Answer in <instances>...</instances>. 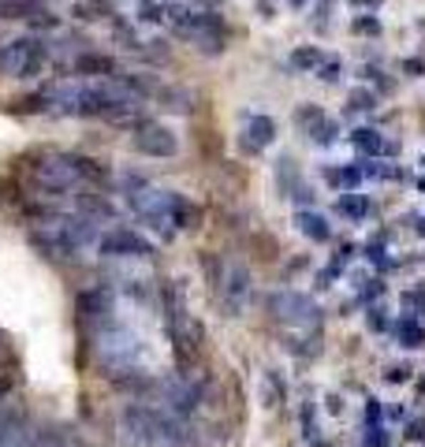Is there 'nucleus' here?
I'll return each mask as SVG.
<instances>
[{
	"mask_svg": "<svg viewBox=\"0 0 425 447\" xmlns=\"http://www.w3.org/2000/svg\"><path fill=\"white\" fill-rule=\"evenodd\" d=\"M108 309H112V294L105 287H90V291L78 294V313H83V321H101Z\"/></svg>",
	"mask_w": 425,
	"mask_h": 447,
	"instance_id": "12",
	"label": "nucleus"
},
{
	"mask_svg": "<svg viewBox=\"0 0 425 447\" xmlns=\"http://www.w3.org/2000/svg\"><path fill=\"white\" fill-rule=\"evenodd\" d=\"M130 145L138 149V153H145V157H175V149H179V142H175V135L165 127V123H150V120H142L138 127H135V138H130Z\"/></svg>",
	"mask_w": 425,
	"mask_h": 447,
	"instance_id": "10",
	"label": "nucleus"
},
{
	"mask_svg": "<svg viewBox=\"0 0 425 447\" xmlns=\"http://www.w3.org/2000/svg\"><path fill=\"white\" fill-rule=\"evenodd\" d=\"M354 34H381V19L377 15H358V19L351 23Z\"/></svg>",
	"mask_w": 425,
	"mask_h": 447,
	"instance_id": "24",
	"label": "nucleus"
},
{
	"mask_svg": "<svg viewBox=\"0 0 425 447\" xmlns=\"http://www.w3.org/2000/svg\"><path fill=\"white\" fill-rule=\"evenodd\" d=\"M347 105H351V112H369V108H377V97H373L369 90H351Z\"/></svg>",
	"mask_w": 425,
	"mask_h": 447,
	"instance_id": "23",
	"label": "nucleus"
},
{
	"mask_svg": "<svg viewBox=\"0 0 425 447\" xmlns=\"http://www.w3.org/2000/svg\"><path fill=\"white\" fill-rule=\"evenodd\" d=\"M295 224H299V231L306 239H317V242H324L332 235V227H329V220L321 217V212H309V209H302L299 217H295Z\"/></svg>",
	"mask_w": 425,
	"mask_h": 447,
	"instance_id": "16",
	"label": "nucleus"
},
{
	"mask_svg": "<svg viewBox=\"0 0 425 447\" xmlns=\"http://www.w3.org/2000/svg\"><path fill=\"white\" fill-rule=\"evenodd\" d=\"M242 135H247V138H242V142H247V149H265L276 138V123L269 120V115H250Z\"/></svg>",
	"mask_w": 425,
	"mask_h": 447,
	"instance_id": "14",
	"label": "nucleus"
},
{
	"mask_svg": "<svg viewBox=\"0 0 425 447\" xmlns=\"http://www.w3.org/2000/svg\"><path fill=\"white\" fill-rule=\"evenodd\" d=\"M351 4H362V8H377L381 0H351Z\"/></svg>",
	"mask_w": 425,
	"mask_h": 447,
	"instance_id": "29",
	"label": "nucleus"
},
{
	"mask_svg": "<svg viewBox=\"0 0 425 447\" xmlns=\"http://www.w3.org/2000/svg\"><path fill=\"white\" fill-rule=\"evenodd\" d=\"M101 254H105V257H150L153 246L145 242L138 231L116 227V231H108V235L101 239Z\"/></svg>",
	"mask_w": 425,
	"mask_h": 447,
	"instance_id": "11",
	"label": "nucleus"
},
{
	"mask_svg": "<svg viewBox=\"0 0 425 447\" xmlns=\"http://www.w3.org/2000/svg\"><path fill=\"white\" fill-rule=\"evenodd\" d=\"M30 239L45 257H75L90 242H97V224L86 212H53V217H41Z\"/></svg>",
	"mask_w": 425,
	"mask_h": 447,
	"instance_id": "2",
	"label": "nucleus"
},
{
	"mask_svg": "<svg viewBox=\"0 0 425 447\" xmlns=\"http://www.w3.org/2000/svg\"><path fill=\"white\" fill-rule=\"evenodd\" d=\"M384 324H388V321L381 317V313H377V309H373V313H369V328H377V332H381V328H384Z\"/></svg>",
	"mask_w": 425,
	"mask_h": 447,
	"instance_id": "26",
	"label": "nucleus"
},
{
	"mask_svg": "<svg viewBox=\"0 0 425 447\" xmlns=\"http://www.w3.org/2000/svg\"><path fill=\"white\" fill-rule=\"evenodd\" d=\"M306 130H309V138H314L317 145H332V142H336V123L324 120V115H321L317 123H309Z\"/></svg>",
	"mask_w": 425,
	"mask_h": 447,
	"instance_id": "21",
	"label": "nucleus"
},
{
	"mask_svg": "<svg viewBox=\"0 0 425 447\" xmlns=\"http://www.w3.org/2000/svg\"><path fill=\"white\" fill-rule=\"evenodd\" d=\"M183 4H194V0H183Z\"/></svg>",
	"mask_w": 425,
	"mask_h": 447,
	"instance_id": "31",
	"label": "nucleus"
},
{
	"mask_svg": "<svg viewBox=\"0 0 425 447\" xmlns=\"http://www.w3.org/2000/svg\"><path fill=\"white\" fill-rule=\"evenodd\" d=\"M30 447H83V440L60 433V428H41V433H30Z\"/></svg>",
	"mask_w": 425,
	"mask_h": 447,
	"instance_id": "17",
	"label": "nucleus"
},
{
	"mask_svg": "<svg viewBox=\"0 0 425 447\" xmlns=\"http://www.w3.org/2000/svg\"><path fill=\"white\" fill-rule=\"evenodd\" d=\"M165 15H168L172 30H175L183 41H190L194 48H202V53H209V56L220 53V45H224V23H220L212 11H198L194 4H183V0H168Z\"/></svg>",
	"mask_w": 425,
	"mask_h": 447,
	"instance_id": "3",
	"label": "nucleus"
},
{
	"mask_svg": "<svg viewBox=\"0 0 425 447\" xmlns=\"http://www.w3.org/2000/svg\"><path fill=\"white\" fill-rule=\"evenodd\" d=\"M321 63H324V53L317 45H302V48L291 53V68H299V71H317Z\"/></svg>",
	"mask_w": 425,
	"mask_h": 447,
	"instance_id": "18",
	"label": "nucleus"
},
{
	"mask_svg": "<svg viewBox=\"0 0 425 447\" xmlns=\"http://www.w3.org/2000/svg\"><path fill=\"white\" fill-rule=\"evenodd\" d=\"M168 332H172V346H175V358L179 366H190L198 358V346H202V324L187 313L179 291H172V313H168Z\"/></svg>",
	"mask_w": 425,
	"mask_h": 447,
	"instance_id": "6",
	"label": "nucleus"
},
{
	"mask_svg": "<svg viewBox=\"0 0 425 447\" xmlns=\"http://www.w3.org/2000/svg\"><path fill=\"white\" fill-rule=\"evenodd\" d=\"M217 284H220L224 317H242L247 298H250V269L242 261H227V269H224V276L217 279Z\"/></svg>",
	"mask_w": 425,
	"mask_h": 447,
	"instance_id": "9",
	"label": "nucleus"
},
{
	"mask_svg": "<svg viewBox=\"0 0 425 447\" xmlns=\"http://www.w3.org/2000/svg\"><path fill=\"white\" fill-rule=\"evenodd\" d=\"M45 45L38 38H15L8 45H0V75L11 78H38L45 71Z\"/></svg>",
	"mask_w": 425,
	"mask_h": 447,
	"instance_id": "5",
	"label": "nucleus"
},
{
	"mask_svg": "<svg viewBox=\"0 0 425 447\" xmlns=\"http://www.w3.org/2000/svg\"><path fill=\"white\" fill-rule=\"evenodd\" d=\"M351 142H354V149H362V153H369V157H377V153H388L384 138L377 135V130H369V127L354 130V135H351Z\"/></svg>",
	"mask_w": 425,
	"mask_h": 447,
	"instance_id": "19",
	"label": "nucleus"
},
{
	"mask_svg": "<svg viewBox=\"0 0 425 447\" xmlns=\"http://www.w3.org/2000/svg\"><path fill=\"white\" fill-rule=\"evenodd\" d=\"M120 428H123V440L135 447H187L190 443V428L179 413L153 410L145 403H130L120 413Z\"/></svg>",
	"mask_w": 425,
	"mask_h": 447,
	"instance_id": "1",
	"label": "nucleus"
},
{
	"mask_svg": "<svg viewBox=\"0 0 425 447\" xmlns=\"http://www.w3.org/2000/svg\"><path fill=\"white\" fill-rule=\"evenodd\" d=\"M421 168H425V157H421Z\"/></svg>",
	"mask_w": 425,
	"mask_h": 447,
	"instance_id": "32",
	"label": "nucleus"
},
{
	"mask_svg": "<svg viewBox=\"0 0 425 447\" xmlns=\"http://www.w3.org/2000/svg\"><path fill=\"white\" fill-rule=\"evenodd\" d=\"M269 313H272V321L291 324V328H317L321 324V309L314 306V298H306L299 291L269 294Z\"/></svg>",
	"mask_w": 425,
	"mask_h": 447,
	"instance_id": "7",
	"label": "nucleus"
},
{
	"mask_svg": "<svg viewBox=\"0 0 425 447\" xmlns=\"http://www.w3.org/2000/svg\"><path fill=\"white\" fill-rule=\"evenodd\" d=\"M418 231H421V235H425V220H421V224H418Z\"/></svg>",
	"mask_w": 425,
	"mask_h": 447,
	"instance_id": "30",
	"label": "nucleus"
},
{
	"mask_svg": "<svg viewBox=\"0 0 425 447\" xmlns=\"http://www.w3.org/2000/svg\"><path fill=\"white\" fill-rule=\"evenodd\" d=\"M142 358V336H135L130 328H105L93 339V361L105 373H130Z\"/></svg>",
	"mask_w": 425,
	"mask_h": 447,
	"instance_id": "4",
	"label": "nucleus"
},
{
	"mask_svg": "<svg viewBox=\"0 0 425 447\" xmlns=\"http://www.w3.org/2000/svg\"><path fill=\"white\" fill-rule=\"evenodd\" d=\"M34 183L48 194H68L83 183L78 172V157H45L34 164Z\"/></svg>",
	"mask_w": 425,
	"mask_h": 447,
	"instance_id": "8",
	"label": "nucleus"
},
{
	"mask_svg": "<svg viewBox=\"0 0 425 447\" xmlns=\"http://www.w3.org/2000/svg\"><path fill=\"white\" fill-rule=\"evenodd\" d=\"M75 75L108 78V75H116V60H112V56H97V53H83V56H75Z\"/></svg>",
	"mask_w": 425,
	"mask_h": 447,
	"instance_id": "15",
	"label": "nucleus"
},
{
	"mask_svg": "<svg viewBox=\"0 0 425 447\" xmlns=\"http://www.w3.org/2000/svg\"><path fill=\"white\" fill-rule=\"evenodd\" d=\"M336 75H339V63H336V60H324L321 78H324V82H336Z\"/></svg>",
	"mask_w": 425,
	"mask_h": 447,
	"instance_id": "25",
	"label": "nucleus"
},
{
	"mask_svg": "<svg viewBox=\"0 0 425 447\" xmlns=\"http://www.w3.org/2000/svg\"><path fill=\"white\" fill-rule=\"evenodd\" d=\"M276 175H280V187L287 190V197H295V202H309V187L302 183V175H299V168H295V160L291 157H284L280 160V168H276Z\"/></svg>",
	"mask_w": 425,
	"mask_h": 447,
	"instance_id": "13",
	"label": "nucleus"
},
{
	"mask_svg": "<svg viewBox=\"0 0 425 447\" xmlns=\"http://www.w3.org/2000/svg\"><path fill=\"white\" fill-rule=\"evenodd\" d=\"M406 71H411V75H421L425 68H421V60H406Z\"/></svg>",
	"mask_w": 425,
	"mask_h": 447,
	"instance_id": "28",
	"label": "nucleus"
},
{
	"mask_svg": "<svg viewBox=\"0 0 425 447\" xmlns=\"http://www.w3.org/2000/svg\"><path fill=\"white\" fill-rule=\"evenodd\" d=\"M399 339H403V346H421L425 343V328L418 321H403L399 324Z\"/></svg>",
	"mask_w": 425,
	"mask_h": 447,
	"instance_id": "22",
	"label": "nucleus"
},
{
	"mask_svg": "<svg viewBox=\"0 0 425 447\" xmlns=\"http://www.w3.org/2000/svg\"><path fill=\"white\" fill-rule=\"evenodd\" d=\"M406 376H411V369H391L388 373V380H396V384H399V380H406Z\"/></svg>",
	"mask_w": 425,
	"mask_h": 447,
	"instance_id": "27",
	"label": "nucleus"
},
{
	"mask_svg": "<svg viewBox=\"0 0 425 447\" xmlns=\"http://www.w3.org/2000/svg\"><path fill=\"white\" fill-rule=\"evenodd\" d=\"M339 212H343V217H351V220H362L369 212V202L362 194H347V197H339Z\"/></svg>",
	"mask_w": 425,
	"mask_h": 447,
	"instance_id": "20",
	"label": "nucleus"
}]
</instances>
